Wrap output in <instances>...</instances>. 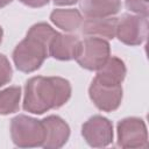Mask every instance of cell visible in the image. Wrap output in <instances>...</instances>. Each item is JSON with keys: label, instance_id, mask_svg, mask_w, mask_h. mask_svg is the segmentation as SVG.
Masks as SVG:
<instances>
[{"label": "cell", "instance_id": "3957f363", "mask_svg": "<svg viewBox=\"0 0 149 149\" xmlns=\"http://www.w3.org/2000/svg\"><path fill=\"white\" fill-rule=\"evenodd\" d=\"M10 136L15 146L21 148L42 147L44 141V126L42 120L27 115H17L10 122Z\"/></svg>", "mask_w": 149, "mask_h": 149}, {"label": "cell", "instance_id": "7a4b0ae2", "mask_svg": "<svg viewBox=\"0 0 149 149\" xmlns=\"http://www.w3.org/2000/svg\"><path fill=\"white\" fill-rule=\"evenodd\" d=\"M56 33L44 22L34 24L13 51V61L17 70L26 73L37 70L48 57L49 44Z\"/></svg>", "mask_w": 149, "mask_h": 149}, {"label": "cell", "instance_id": "5b68a950", "mask_svg": "<svg viewBox=\"0 0 149 149\" xmlns=\"http://www.w3.org/2000/svg\"><path fill=\"white\" fill-rule=\"evenodd\" d=\"M148 31V19L143 15L123 14L118 19L115 36L127 45H139L146 37Z\"/></svg>", "mask_w": 149, "mask_h": 149}, {"label": "cell", "instance_id": "ba28073f", "mask_svg": "<svg viewBox=\"0 0 149 149\" xmlns=\"http://www.w3.org/2000/svg\"><path fill=\"white\" fill-rule=\"evenodd\" d=\"M81 135L91 147H106L113 140L112 122L101 115H94L83 125Z\"/></svg>", "mask_w": 149, "mask_h": 149}, {"label": "cell", "instance_id": "7c38bea8", "mask_svg": "<svg viewBox=\"0 0 149 149\" xmlns=\"http://www.w3.org/2000/svg\"><path fill=\"white\" fill-rule=\"evenodd\" d=\"M79 8L87 19L107 17L120 9L119 0H80Z\"/></svg>", "mask_w": 149, "mask_h": 149}, {"label": "cell", "instance_id": "d6986e66", "mask_svg": "<svg viewBox=\"0 0 149 149\" xmlns=\"http://www.w3.org/2000/svg\"><path fill=\"white\" fill-rule=\"evenodd\" d=\"M78 0H54V3L59 6H66V5H73Z\"/></svg>", "mask_w": 149, "mask_h": 149}, {"label": "cell", "instance_id": "52a82bcc", "mask_svg": "<svg viewBox=\"0 0 149 149\" xmlns=\"http://www.w3.org/2000/svg\"><path fill=\"white\" fill-rule=\"evenodd\" d=\"M118 144L122 148H146L147 127L142 119L126 118L118 123Z\"/></svg>", "mask_w": 149, "mask_h": 149}, {"label": "cell", "instance_id": "30bf717a", "mask_svg": "<svg viewBox=\"0 0 149 149\" xmlns=\"http://www.w3.org/2000/svg\"><path fill=\"white\" fill-rule=\"evenodd\" d=\"M81 41L74 35L56 33L49 44V55L59 61L76 59Z\"/></svg>", "mask_w": 149, "mask_h": 149}, {"label": "cell", "instance_id": "44dd1931", "mask_svg": "<svg viewBox=\"0 0 149 149\" xmlns=\"http://www.w3.org/2000/svg\"><path fill=\"white\" fill-rule=\"evenodd\" d=\"M1 40H2V28L0 27V43H1Z\"/></svg>", "mask_w": 149, "mask_h": 149}, {"label": "cell", "instance_id": "ffe728a7", "mask_svg": "<svg viewBox=\"0 0 149 149\" xmlns=\"http://www.w3.org/2000/svg\"><path fill=\"white\" fill-rule=\"evenodd\" d=\"M10 1H12V0H0V8H2V7H5V6H7Z\"/></svg>", "mask_w": 149, "mask_h": 149}, {"label": "cell", "instance_id": "277c9868", "mask_svg": "<svg viewBox=\"0 0 149 149\" xmlns=\"http://www.w3.org/2000/svg\"><path fill=\"white\" fill-rule=\"evenodd\" d=\"M108 57L109 44L105 38L86 37L80 43V49L76 61L86 70H99Z\"/></svg>", "mask_w": 149, "mask_h": 149}, {"label": "cell", "instance_id": "5bb4252c", "mask_svg": "<svg viewBox=\"0 0 149 149\" xmlns=\"http://www.w3.org/2000/svg\"><path fill=\"white\" fill-rule=\"evenodd\" d=\"M50 20L55 26L65 31L78 29L83 22L81 14L78 9H55L50 14Z\"/></svg>", "mask_w": 149, "mask_h": 149}, {"label": "cell", "instance_id": "8fae6325", "mask_svg": "<svg viewBox=\"0 0 149 149\" xmlns=\"http://www.w3.org/2000/svg\"><path fill=\"white\" fill-rule=\"evenodd\" d=\"M118 19L107 17H95L86 19L81 22V34L87 37H100V38H113L116 33Z\"/></svg>", "mask_w": 149, "mask_h": 149}, {"label": "cell", "instance_id": "9c48e42d", "mask_svg": "<svg viewBox=\"0 0 149 149\" xmlns=\"http://www.w3.org/2000/svg\"><path fill=\"white\" fill-rule=\"evenodd\" d=\"M44 126V141L42 147L47 149L63 147L70 136L69 125L57 115H50L42 120Z\"/></svg>", "mask_w": 149, "mask_h": 149}, {"label": "cell", "instance_id": "4fadbf2b", "mask_svg": "<svg viewBox=\"0 0 149 149\" xmlns=\"http://www.w3.org/2000/svg\"><path fill=\"white\" fill-rule=\"evenodd\" d=\"M97 71L95 78L108 84H121L126 76L125 63L118 57H108L105 64Z\"/></svg>", "mask_w": 149, "mask_h": 149}, {"label": "cell", "instance_id": "2e32d148", "mask_svg": "<svg viewBox=\"0 0 149 149\" xmlns=\"http://www.w3.org/2000/svg\"><path fill=\"white\" fill-rule=\"evenodd\" d=\"M13 70L5 55L0 54V87L7 84L12 79Z\"/></svg>", "mask_w": 149, "mask_h": 149}, {"label": "cell", "instance_id": "6da1fadb", "mask_svg": "<svg viewBox=\"0 0 149 149\" xmlns=\"http://www.w3.org/2000/svg\"><path fill=\"white\" fill-rule=\"evenodd\" d=\"M71 97L70 83L61 77H33L24 87L23 108L34 114L63 106Z\"/></svg>", "mask_w": 149, "mask_h": 149}, {"label": "cell", "instance_id": "e0dca14e", "mask_svg": "<svg viewBox=\"0 0 149 149\" xmlns=\"http://www.w3.org/2000/svg\"><path fill=\"white\" fill-rule=\"evenodd\" d=\"M148 1L149 0H126V7L135 14L148 16Z\"/></svg>", "mask_w": 149, "mask_h": 149}, {"label": "cell", "instance_id": "ac0fdd59", "mask_svg": "<svg viewBox=\"0 0 149 149\" xmlns=\"http://www.w3.org/2000/svg\"><path fill=\"white\" fill-rule=\"evenodd\" d=\"M20 1L22 3L29 6V7L36 8V7H43V6H45L50 0H20Z\"/></svg>", "mask_w": 149, "mask_h": 149}, {"label": "cell", "instance_id": "9a60e30c", "mask_svg": "<svg viewBox=\"0 0 149 149\" xmlns=\"http://www.w3.org/2000/svg\"><path fill=\"white\" fill-rule=\"evenodd\" d=\"M21 98V88L19 86H10L0 92V114L6 115L19 109Z\"/></svg>", "mask_w": 149, "mask_h": 149}, {"label": "cell", "instance_id": "8992f818", "mask_svg": "<svg viewBox=\"0 0 149 149\" xmlns=\"http://www.w3.org/2000/svg\"><path fill=\"white\" fill-rule=\"evenodd\" d=\"M88 94L100 111L113 112L121 104L122 87L121 84H108L94 78L88 88Z\"/></svg>", "mask_w": 149, "mask_h": 149}]
</instances>
